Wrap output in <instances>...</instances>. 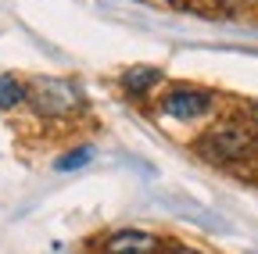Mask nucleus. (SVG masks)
<instances>
[{
	"label": "nucleus",
	"mask_w": 258,
	"mask_h": 254,
	"mask_svg": "<svg viewBox=\"0 0 258 254\" xmlns=\"http://www.w3.org/2000/svg\"><path fill=\"white\" fill-rule=\"evenodd\" d=\"M208 108H212V93L194 90V86H172L165 97H161V111L169 118H176V122H194Z\"/></svg>",
	"instance_id": "7ed1b4c3"
},
{
	"label": "nucleus",
	"mask_w": 258,
	"mask_h": 254,
	"mask_svg": "<svg viewBox=\"0 0 258 254\" xmlns=\"http://www.w3.org/2000/svg\"><path fill=\"white\" fill-rule=\"evenodd\" d=\"M251 111H254V125H258V104H254V108H251Z\"/></svg>",
	"instance_id": "9d476101"
},
{
	"label": "nucleus",
	"mask_w": 258,
	"mask_h": 254,
	"mask_svg": "<svg viewBox=\"0 0 258 254\" xmlns=\"http://www.w3.org/2000/svg\"><path fill=\"white\" fill-rule=\"evenodd\" d=\"M169 254H201V250H190V247H176V250H169Z\"/></svg>",
	"instance_id": "6e6552de"
},
{
	"label": "nucleus",
	"mask_w": 258,
	"mask_h": 254,
	"mask_svg": "<svg viewBox=\"0 0 258 254\" xmlns=\"http://www.w3.org/2000/svg\"><path fill=\"white\" fill-rule=\"evenodd\" d=\"M219 4H244V0H219Z\"/></svg>",
	"instance_id": "1a4fd4ad"
},
{
	"label": "nucleus",
	"mask_w": 258,
	"mask_h": 254,
	"mask_svg": "<svg viewBox=\"0 0 258 254\" xmlns=\"http://www.w3.org/2000/svg\"><path fill=\"white\" fill-rule=\"evenodd\" d=\"M158 79H161L158 65H133V68L122 72V86H125L129 97H144V93H147Z\"/></svg>",
	"instance_id": "39448f33"
},
{
	"label": "nucleus",
	"mask_w": 258,
	"mask_h": 254,
	"mask_svg": "<svg viewBox=\"0 0 258 254\" xmlns=\"http://www.w3.org/2000/svg\"><path fill=\"white\" fill-rule=\"evenodd\" d=\"M104 254H158V236L144 229H118L104 240Z\"/></svg>",
	"instance_id": "20e7f679"
},
{
	"label": "nucleus",
	"mask_w": 258,
	"mask_h": 254,
	"mask_svg": "<svg viewBox=\"0 0 258 254\" xmlns=\"http://www.w3.org/2000/svg\"><path fill=\"white\" fill-rule=\"evenodd\" d=\"M201 150L215 161H244V157H254L258 154V140L244 129V125H219L212 129L205 140H201Z\"/></svg>",
	"instance_id": "f03ea898"
},
{
	"label": "nucleus",
	"mask_w": 258,
	"mask_h": 254,
	"mask_svg": "<svg viewBox=\"0 0 258 254\" xmlns=\"http://www.w3.org/2000/svg\"><path fill=\"white\" fill-rule=\"evenodd\" d=\"M25 101L43 118H61V115H69L83 104L79 90L72 82H64V79H32L25 86Z\"/></svg>",
	"instance_id": "f257e3e1"
},
{
	"label": "nucleus",
	"mask_w": 258,
	"mask_h": 254,
	"mask_svg": "<svg viewBox=\"0 0 258 254\" xmlns=\"http://www.w3.org/2000/svg\"><path fill=\"white\" fill-rule=\"evenodd\" d=\"M25 101V86L15 75H0V111H11Z\"/></svg>",
	"instance_id": "423d86ee"
},
{
	"label": "nucleus",
	"mask_w": 258,
	"mask_h": 254,
	"mask_svg": "<svg viewBox=\"0 0 258 254\" xmlns=\"http://www.w3.org/2000/svg\"><path fill=\"white\" fill-rule=\"evenodd\" d=\"M90 157H93V147H76V150H69V154H61L57 161H54V168H57V172H76V168L90 165Z\"/></svg>",
	"instance_id": "0eeeda50"
}]
</instances>
